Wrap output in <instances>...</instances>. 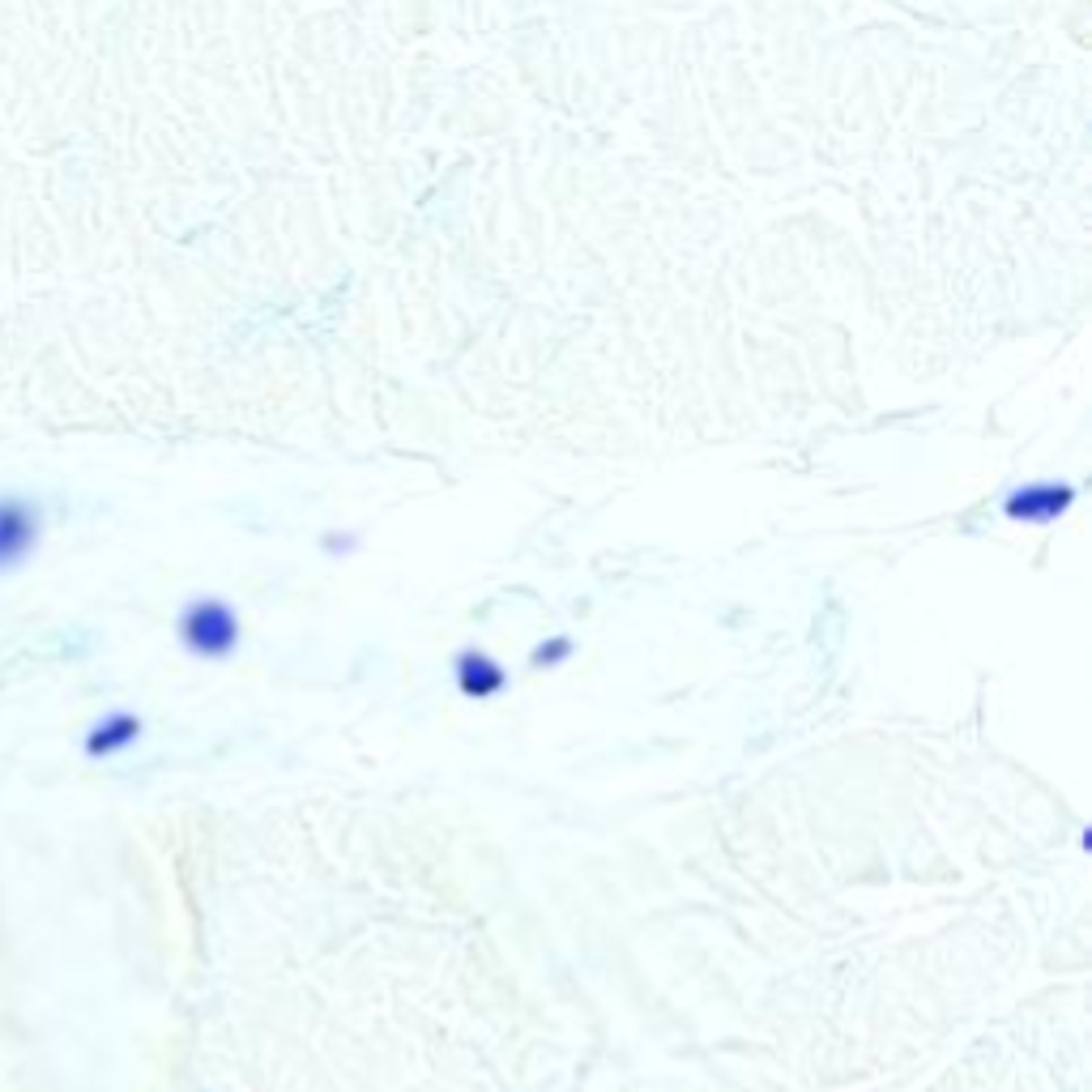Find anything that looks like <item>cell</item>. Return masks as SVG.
Wrapping results in <instances>:
<instances>
[{
  "mask_svg": "<svg viewBox=\"0 0 1092 1092\" xmlns=\"http://www.w3.org/2000/svg\"><path fill=\"white\" fill-rule=\"evenodd\" d=\"M39 542V512L26 500H0V572L22 568Z\"/></svg>",
  "mask_w": 1092,
  "mask_h": 1092,
  "instance_id": "cell-1",
  "label": "cell"
},
{
  "mask_svg": "<svg viewBox=\"0 0 1092 1092\" xmlns=\"http://www.w3.org/2000/svg\"><path fill=\"white\" fill-rule=\"evenodd\" d=\"M230 636H235V623L218 602H196L184 615V640L201 653H227Z\"/></svg>",
  "mask_w": 1092,
  "mask_h": 1092,
  "instance_id": "cell-2",
  "label": "cell"
},
{
  "mask_svg": "<svg viewBox=\"0 0 1092 1092\" xmlns=\"http://www.w3.org/2000/svg\"><path fill=\"white\" fill-rule=\"evenodd\" d=\"M137 721L132 717H112V721H103L90 738H86V755H107V751H115V747H124V743H132L137 738Z\"/></svg>",
  "mask_w": 1092,
  "mask_h": 1092,
  "instance_id": "cell-3",
  "label": "cell"
}]
</instances>
